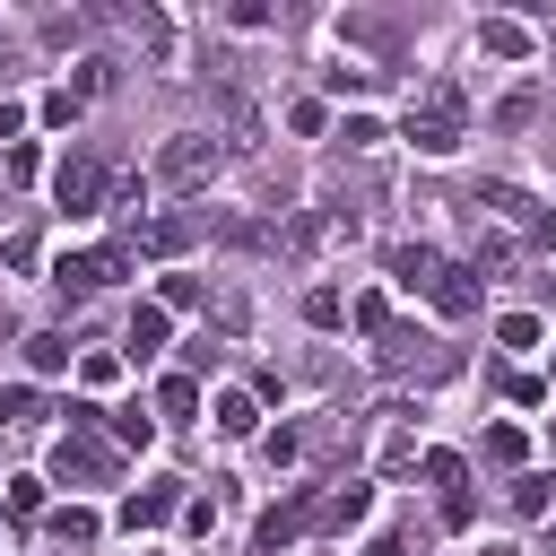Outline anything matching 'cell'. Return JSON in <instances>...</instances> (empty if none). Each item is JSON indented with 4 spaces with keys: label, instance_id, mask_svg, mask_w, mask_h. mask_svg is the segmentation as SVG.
I'll return each mask as SVG.
<instances>
[{
    "label": "cell",
    "instance_id": "cell-1",
    "mask_svg": "<svg viewBox=\"0 0 556 556\" xmlns=\"http://www.w3.org/2000/svg\"><path fill=\"white\" fill-rule=\"evenodd\" d=\"M408 148H417V156H452V148H460V87H452V78H434V87L408 104Z\"/></svg>",
    "mask_w": 556,
    "mask_h": 556
},
{
    "label": "cell",
    "instance_id": "cell-2",
    "mask_svg": "<svg viewBox=\"0 0 556 556\" xmlns=\"http://www.w3.org/2000/svg\"><path fill=\"white\" fill-rule=\"evenodd\" d=\"M217 156H226V148H217L208 130H174V139L156 148V182H174V191H200V182L217 174Z\"/></svg>",
    "mask_w": 556,
    "mask_h": 556
},
{
    "label": "cell",
    "instance_id": "cell-3",
    "mask_svg": "<svg viewBox=\"0 0 556 556\" xmlns=\"http://www.w3.org/2000/svg\"><path fill=\"white\" fill-rule=\"evenodd\" d=\"M113 278H130V243H104V252H61V261H52V287H61V295H96V287H113Z\"/></svg>",
    "mask_w": 556,
    "mask_h": 556
},
{
    "label": "cell",
    "instance_id": "cell-4",
    "mask_svg": "<svg viewBox=\"0 0 556 556\" xmlns=\"http://www.w3.org/2000/svg\"><path fill=\"white\" fill-rule=\"evenodd\" d=\"M374 356H382V374H417V382H434V374H452V356H443V348H434L426 330H400V321L382 330V348H374Z\"/></svg>",
    "mask_w": 556,
    "mask_h": 556
},
{
    "label": "cell",
    "instance_id": "cell-5",
    "mask_svg": "<svg viewBox=\"0 0 556 556\" xmlns=\"http://www.w3.org/2000/svg\"><path fill=\"white\" fill-rule=\"evenodd\" d=\"M52 200H61L70 217L104 208V165H96V156H61V165H52Z\"/></svg>",
    "mask_w": 556,
    "mask_h": 556
},
{
    "label": "cell",
    "instance_id": "cell-6",
    "mask_svg": "<svg viewBox=\"0 0 556 556\" xmlns=\"http://www.w3.org/2000/svg\"><path fill=\"white\" fill-rule=\"evenodd\" d=\"M52 478H61V486H104V478H113V452H104L96 434H61Z\"/></svg>",
    "mask_w": 556,
    "mask_h": 556
},
{
    "label": "cell",
    "instance_id": "cell-7",
    "mask_svg": "<svg viewBox=\"0 0 556 556\" xmlns=\"http://www.w3.org/2000/svg\"><path fill=\"white\" fill-rule=\"evenodd\" d=\"M426 295H434V313H452V321H469V313H478V278H469L460 261H434Z\"/></svg>",
    "mask_w": 556,
    "mask_h": 556
},
{
    "label": "cell",
    "instance_id": "cell-8",
    "mask_svg": "<svg viewBox=\"0 0 556 556\" xmlns=\"http://www.w3.org/2000/svg\"><path fill=\"white\" fill-rule=\"evenodd\" d=\"M200 243V217H148L139 235H130V252H156V261H174V252H191Z\"/></svg>",
    "mask_w": 556,
    "mask_h": 556
},
{
    "label": "cell",
    "instance_id": "cell-9",
    "mask_svg": "<svg viewBox=\"0 0 556 556\" xmlns=\"http://www.w3.org/2000/svg\"><path fill=\"white\" fill-rule=\"evenodd\" d=\"M174 513H182V495H174V486H139V495H130V504H122V530H130V539H139V530H165V521H174Z\"/></svg>",
    "mask_w": 556,
    "mask_h": 556
},
{
    "label": "cell",
    "instance_id": "cell-10",
    "mask_svg": "<svg viewBox=\"0 0 556 556\" xmlns=\"http://www.w3.org/2000/svg\"><path fill=\"white\" fill-rule=\"evenodd\" d=\"M200 217V235H217V243H235V252H261L269 243V226H252V217H235V208H191Z\"/></svg>",
    "mask_w": 556,
    "mask_h": 556
},
{
    "label": "cell",
    "instance_id": "cell-11",
    "mask_svg": "<svg viewBox=\"0 0 556 556\" xmlns=\"http://www.w3.org/2000/svg\"><path fill=\"white\" fill-rule=\"evenodd\" d=\"M365 513H374V486H365V478H348V486H330V495H321V513H313V521H321V530H348V521H365Z\"/></svg>",
    "mask_w": 556,
    "mask_h": 556
},
{
    "label": "cell",
    "instance_id": "cell-12",
    "mask_svg": "<svg viewBox=\"0 0 556 556\" xmlns=\"http://www.w3.org/2000/svg\"><path fill=\"white\" fill-rule=\"evenodd\" d=\"M304 521H313V495H287V504H278V513L261 521V556H278V547H287V539H295Z\"/></svg>",
    "mask_w": 556,
    "mask_h": 556
},
{
    "label": "cell",
    "instance_id": "cell-13",
    "mask_svg": "<svg viewBox=\"0 0 556 556\" xmlns=\"http://www.w3.org/2000/svg\"><path fill=\"white\" fill-rule=\"evenodd\" d=\"M339 43H374V52H391V43H400V17H365V9H348V17H339Z\"/></svg>",
    "mask_w": 556,
    "mask_h": 556
},
{
    "label": "cell",
    "instance_id": "cell-14",
    "mask_svg": "<svg viewBox=\"0 0 556 556\" xmlns=\"http://www.w3.org/2000/svg\"><path fill=\"white\" fill-rule=\"evenodd\" d=\"M478 208H495V217H513V226H539V200H530L521 182H486V191H478Z\"/></svg>",
    "mask_w": 556,
    "mask_h": 556
},
{
    "label": "cell",
    "instance_id": "cell-15",
    "mask_svg": "<svg viewBox=\"0 0 556 556\" xmlns=\"http://www.w3.org/2000/svg\"><path fill=\"white\" fill-rule=\"evenodd\" d=\"M43 530H52L61 547H96V530H104V521H96L87 504H61V513H43Z\"/></svg>",
    "mask_w": 556,
    "mask_h": 556
},
{
    "label": "cell",
    "instance_id": "cell-16",
    "mask_svg": "<svg viewBox=\"0 0 556 556\" xmlns=\"http://www.w3.org/2000/svg\"><path fill=\"white\" fill-rule=\"evenodd\" d=\"M478 43H486L495 61H521V52H530V26H521V17H486V26H478Z\"/></svg>",
    "mask_w": 556,
    "mask_h": 556
},
{
    "label": "cell",
    "instance_id": "cell-17",
    "mask_svg": "<svg viewBox=\"0 0 556 556\" xmlns=\"http://www.w3.org/2000/svg\"><path fill=\"white\" fill-rule=\"evenodd\" d=\"M391 278H400V287H426V278H434V252H426V243H400V252H391Z\"/></svg>",
    "mask_w": 556,
    "mask_h": 556
},
{
    "label": "cell",
    "instance_id": "cell-18",
    "mask_svg": "<svg viewBox=\"0 0 556 556\" xmlns=\"http://www.w3.org/2000/svg\"><path fill=\"white\" fill-rule=\"evenodd\" d=\"M130 348H139V356L165 348V304H139V313H130Z\"/></svg>",
    "mask_w": 556,
    "mask_h": 556
},
{
    "label": "cell",
    "instance_id": "cell-19",
    "mask_svg": "<svg viewBox=\"0 0 556 556\" xmlns=\"http://www.w3.org/2000/svg\"><path fill=\"white\" fill-rule=\"evenodd\" d=\"M26 365H35V374H61V365H70V339H61V330H35V339H26Z\"/></svg>",
    "mask_w": 556,
    "mask_h": 556
},
{
    "label": "cell",
    "instance_id": "cell-20",
    "mask_svg": "<svg viewBox=\"0 0 556 556\" xmlns=\"http://www.w3.org/2000/svg\"><path fill=\"white\" fill-rule=\"evenodd\" d=\"M156 408H165V417H191V408H200V382H191V374H165V382H156Z\"/></svg>",
    "mask_w": 556,
    "mask_h": 556
},
{
    "label": "cell",
    "instance_id": "cell-21",
    "mask_svg": "<svg viewBox=\"0 0 556 556\" xmlns=\"http://www.w3.org/2000/svg\"><path fill=\"white\" fill-rule=\"evenodd\" d=\"M217 426H226V434H252V426H261L252 391H226V400H217Z\"/></svg>",
    "mask_w": 556,
    "mask_h": 556
},
{
    "label": "cell",
    "instance_id": "cell-22",
    "mask_svg": "<svg viewBox=\"0 0 556 556\" xmlns=\"http://www.w3.org/2000/svg\"><path fill=\"white\" fill-rule=\"evenodd\" d=\"M113 443H130V452H148V443H156V426H148L139 408H113Z\"/></svg>",
    "mask_w": 556,
    "mask_h": 556
},
{
    "label": "cell",
    "instance_id": "cell-23",
    "mask_svg": "<svg viewBox=\"0 0 556 556\" xmlns=\"http://www.w3.org/2000/svg\"><path fill=\"white\" fill-rule=\"evenodd\" d=\"M0 504H9V513H17V521H35V513H43V478H17V486H9V495H0Z\"/></svg>",
    "mask_w": 556,
    "mask_h": 556
},
{
    "label": "cell",
    "instance_id": "cell-24",
    "mask_svg": "<svg viewBox=\"0 0 556 556\" xmlns=\"http://www.w3.org/2000/svg\"><path fill=\"white\" fill-rule=\"evenodd\" d=\"M35 408H43V400H35L26 382H0V426H17V417H35Z\"/></svg>",
    "mask_w": 556,
    "mask_h": 556
},
{
    "label": "cell",
    "instance_id": "cell-25",
    "mask_svg": "<svg viewBox=\"0 0 556 556\" xmlns=\"http://www.w3.org/2000/svg\"><path fill=\"white\" fill-rule=\"evenodd\" d=\"M486 269H513V243H504V235H486V243H478V261H469V278H486Z\"/></svg>",
    "mask_w": 556,
    "mask_h": 556
},
{
    "label": "cell",
    "instance_id": "cell-26",
    "mask_svg": "<svg viewBox=\"0 0 556 556\" xmlns=\"http://www.w3.org/2000/svg\"><path fill=\"white\" fill-rule=\"evenodd\" d=\"M304 321H313V330H339V295L313 287V295H304Z\"/></svg>",
    "mask_w": 556,
    "mask_h": 556
},
{
    "label": "cell",
    "instance_id": "cell-27",
    "mask_svg": "<svg viewBox=\"0 0 556 556\" xmlns=\"http://www.w3.org/2000/svg\"><path fill=\"white\" fill-rule=\"evenodd\" d=\"M356 330L382 339V330H391V304H382V295H356Z\"/></svg>",
    "mask_w": 556,
    "mask_h": 556
},
{
    "label": "cell",
    "instance_id": "cell-28",
    "mask_svg": "<svg viewBox=\"0 0 556 556\" xmlns=\"http://www.w3.org/2000/svg\"><path fill=\"white\" fill-rule=\"evenodd\" d=\"M495 339H504V348H539V321H530V313H504Z\"/></svg>",
    "mask_w": 556,
    "mask_h": 556
},
{
    "label": "cell",
    "instance_id": "cell-29",
    "mask_svg": "<svg viewBox=\"0 0 556 556\" xmlns=\"http://www.w3.org/2000/svg\"><path fill=\"white\" fill-rule=\"evenodd\" d=\"M426 478H434L443 495H460V452H426Z\"/></svg>",
    "mask_w": 556,
    "mask_h": 556
},
{
    "label": "cell",
    "instance_id": "cell-30",
    "mask_svg": "<svg viewBox=\"0 0 556 556\" xmlns=\"http://www.w3.org/2000/svg\"><path fill=\"white\" fill-rule=\"evenodd\" d=\"M530 113H539L530 96H504V104H495V130H530Z\"/></svg>",
    "mask_w": 556,
    "mask_h": 556
},
{
    "label": "cell",
    "instance_id": "cell-31",
    "mask_svg": "<svg viewBox=\"0 0 556 556\" xmlns=\"http://www.w3.org/2000/svg\"><path fill=\"white\" fill-rule=\"evenodd\" d=\"M486 460H504V469H513V460H521V434H513V426H486Z\"/></svg>",
    "mask_w": 556,
    "mask_h": 556
},
{
    "label": "cell",
    "instance_id": "cell-32",
    "mask_svg": "<svg viewBox=\"0 0 556 556\" xmlns=\"http://www.w3.org/2000/svg\"><path fill=\"white\" fill-rule=\"evenodd\" d=\"M513 513H547V478H513Z\"/></svg>",
    "mask_w": 556,
    "mask_h": 556
},
{
    "label": "cell",
    "instance_id": "cell-33",
    "mask_svg": "<svg viewBox=\"0 0 556 556\" xmlns=\"http://www.w3.org/2000/svg\"><path fill=\"white\" fill-rule=\"evenodd\" d=\"M104 78H113V61H78V87L70 96H104Z\"/></svg>",
    "mask_w": 556,
    "mask_h": 556
},
{
    "label": "cell",
    "instance_id": "cell-34",
    "mask_svg": "<svg viewBox=\"0 0 556 556\" xmlns=\"http://www.w3.org/2000/svg\"><path fill=\"white\" fill-rule=\"evenodd\" d=\"M43 122H52V130H70V122H78V96H70V87H61V96H43Z\"/></svg>",
    "mask_w": 556,
    "mask_h": 556
},
{
    "label": "cell",
    "instance_id": "cell-35",
    "mask_svg": "<svg viewBox=\"0 0 556 556\" xmlns=\"http://www.w3.org/2000/svg\"><path fill=\"white\" fill-rule=\"evenodd\" d=\"M165 304H174V313H182V304H200V278H191V269H174V278H165Z\"/></svg>",
    "mask_w": 556,
    "mask_h": 556
},
{
    "label": "cell",
    "instance_id": "cell-36",
    "mask_svg": "<svg viewBox=\"0 0 556 556\" xmlns=\"http://www.w3.org/2000/svg\"><path fill=\"white\" fill-rule=\"evenodd\" d=\"M530 235H539V243H556V208H539V226H530Z\"/></svg>",
    "mask_w": 556,
    "mask_h": 556
},
{
    "label": "cell",
    "instance_id": "cell-37",
    "mask_svg": "<svg viewBox=\"0 0 556 556\" xmlns=\"http://www.w3.org/2000/svg\"><path fill=\"white\" fill-rule=\"evenodd\" d=\"M365 556H400V539H374V547H365Z\"/></svg>",
    "mask_w": 556,
    "mask_h": 556
},
{
    "label": "cell",
    "instance_id": "cell-38",
    "mask_svg": "<svg viewBox=\"0 0 556 556\" xmlns=\"http://www.w3.org/2000/svg\"><path fill=\"white\" fill-rule=\"evenodd\" d=\"M478 556H513V547H478Z\"/></svg>",
    "mask_w": 556,
    "mask_h": 556
}]
</instances>
